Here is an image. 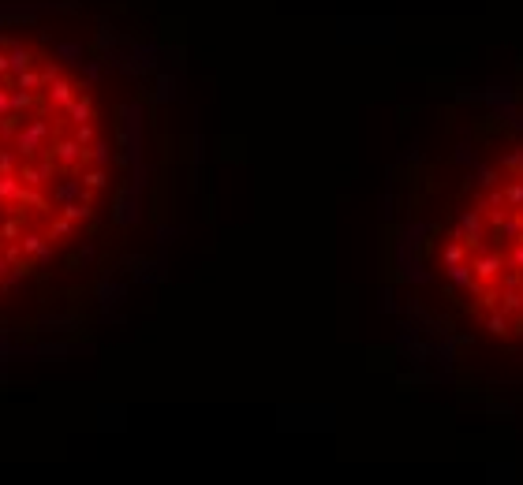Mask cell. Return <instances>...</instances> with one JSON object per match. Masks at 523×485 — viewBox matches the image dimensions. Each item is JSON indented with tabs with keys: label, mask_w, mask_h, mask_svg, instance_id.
<instances>
[{
	"label": "cell",
	"mask_w": 523,
	"mask_h": 485,
	"mask_svg": "<svg viewBox=\"0 0 523 485\" xmlns=\"http://www.w3.org/2000/svg\"><path fill=\"white\" fill-rule=\"evenodd\" d=\"M60 217H67L71 224H79V220H90V217H93V202H87V198L67 202V206H60Z\"/></svg>",
	"instance_id": "cell-8"
},
{
	"label": "cell",
	"mask_w": 523,
	"mask_h": 485,
	"mask_svg": "<svg viewBox=\"0 0 523 485\" xmlns=\"http://www.w3.org/2000/svg\"><path fill=\"white\" fill-rule=\"evenodd\" d=\"M71 139L75 142H79V146H93V142H98V131H93V123H79V127H75V134H71Z\"/></svg>",
	"instance_id": "cell-18"
},
{
	"label": "cell",
	"mask_w": 523,
	"mask_h": 485,
	"mask_svg": "<svg viewBox=\"0 0 523 485\" xmlns=\"http://www.w3.org/2000/svg\"><path fill=\"white\" fill-rule=\"evenodd\" d=\"M19 246H23V254H27L30 261H38V265H45V261L53 258V243H49V235L30 232V228L19 235Z\"/></svg>",
	"instance_id": "cell-4"
},
{
	"label": "cell",
	"mask_w": 523,
	"mask_h": 485,
	"mask_svg": "<svg viewBox=\"0 0 523 485\" xmlns=\"http://www.w3.org/2000/svg\"><path fill=\"white\" fill-rule=\"evenodd\" d=\"M53 79H60V64H56V60H45V64H41V82L49 86Z\"/></svg>",
	"instance_id": "cell-23"
},
{
	"label": "cell",
	"mask_w": 523,
	"mask_h": 485,
	"mask_svg": "<svg viewBox=\"0 0 523 485\" xmlns=\"http://www.w3.org/2000/svg\"><path fill=\"white\" fill-rule=\"evenodd\" d=\"M87 198L93 202V191L82 187V180L75 176V180H53V191H49V202H56V206H67V202H79Z\"/></svg>",
	"instance_id": "cell-3"
},
{
	"label": "cell",
	"mask_w": 523,
	"mask_h": 485,
	"mask_svg": "<svg viewBox=\"0 0 523 485\" xmlns=\"http://www.w3.org/2000/svg\"><path fill=\"white\" fill-rule=\"evenodd\" d=\"M449 280L460 284V287H475V292H478V284H482V280H475L471 265H464V261H460V265H449Z\"/></svg>",
	"instance_id": "cell-12"
},
{
	"label": "cell",
	"mask_w": 523,
	"mask_h": 485,
	"mask_svg": "<svg viewBox=\"0 0 523 485\" xmlns=\"http://www.w3.org/2000/svg\"><path fill=\"white\" fill-rule=\"evenodd\" d=\"M460 261H464V246L449 243V246H445V265H460Z\"/></svg>",
	"instance_id": "cell-22"
},
{
	"label": "cell",
	"mask_w": 523,
	"mask_h": 485,
	"mask_svg": "<svg viewBox=\"0 0 523 485\" xmlns=\"http://www.w3.org/2000/svg\"><path fill=\"white\" fill-rule=\"evenodd\" d=\"M23 191V180L15 172H8V176H0V206L4 202H15V194Z\"/></svg>",
	"instance_id": "cell-13"
},
{
	"label": "cell",
	"mask_w": 523,
	"mask_h": 485,
	"mask_svg": "<svg viewBox=\"0 0 523 485\" xmlns=\"http://www.w3.org/2000/svg\"><path fill=\"white\" fill-rule=\"evenodd\" d=\"M0 146H4V131H0Z\"/></svg>",
	"instance_id": "cell-29"
},
{
	"label": "cell",
	"mask_w": 523,
	"mask_h": 485,
	"mask_svg": "<svg viewBox=\"0 0 523 485\" xmlns=\"http://www.w3.org/2000/svg\"><path fill=\"white\" fill-rule=\"evenodd\" d=\"M486 329H490L493 336H501V333H509V314H501V310H493L490 318H486Z\"/></svg>",
	"instance_id": "cell-19"
},
{
	"label": "cell",
	"mask_w": 523,
	"mask_h": 485,
	"mask_svg": "<svg viewBox=\"0 0 523 485\" xmlns=\"http://www.w3.org/2000/svg\"><path fill=\"white\" fill-rule=\"evenodd\" d=\"M19 165H23V157L15 153L12 146H0V176H8V172H19Z\"/></svg>",
	"instance_id": "cell-17"
},
{
	"label": "cell",
	"mask_w": 523,
	"mask_h": 485,
	"mask_svg": "<svg viewBox=\"0 0 523 485\" xmlns=\"http://www.w3.org/2000/svg\"><path fill=\"white\" fill-rule=\"evenodd\" d=\"M41 93H30V90H12V116H19L23 123L34 116V108H38Z\"/></svg>",
	"instance_id": "cell-6"
},
{
	"label": "cell",
	"mask_w": 523,
	"mask_h": 485,
	"mask_svg": "<svg viewBox=\"0 0 523 485\" xmlns=\"http://www.w3.org/2000/svg\"><path fill=\"white\" fill-rule=\"evenodd\" d=\"M471 273H475V280H493L497 273H501V258L497 254H490V258H475V265H471Z\"/></svg>",
	"instance_id": "cell-9"
},
{
	"label": "cell",
	"mask_w": 523,
	"mask_h": 485,
	"mask_svg": "<svg viewBox=\"0 0 523 485\" xmlns=\"http://www.w3.org/2000/svg\"><path fill=\"white\" fill-rule=\"evenodd\" d=\"M504 168H509V172H516V176H523V153H509V157L501 161Z\"/></svg>",
	"instance_id": "cell-25"
},
{
	"label": "cell",
	"mask_w": 523,
	"mask_h": 485,
	"mask_svg": "<svg viewBox=\"0 0 523 485\" xmlns=\"http://www.w3.org/2000/svg\"><path fill=\"white\" fill-rule=\"evenodd\" d=\"M87 161H90L93 168H105L109 161H113V150H109V142H101V139L93 142V146L87 150Z\"/></svg>",
	"instance_id": "cell-15"
},
{
	"label": "cell",
	"mask_w": 523,
	"mask_h": 485,
	"mask_svg": "<svg viewBox=\"0 0 523 485\" xmlns=\"http://www.w3.org/2000/svg\"><path fill=\"white\" fill-rule=\"evenodd\" d=\"M79 180H82L87 191H105V187H109V172H105V168H87Z\"/></svg>",
	"instance_id": "cell-14"
},
{
	"label": "cell",
	"mask_w": 523,
	"mask_h": 485,
	"mask_svg": "<svg viewBox=\"0 0 523 485\" xmlns=\"http://www.w3.org/2000/svg\"><path fill=\"white\" fill-rule=\"evenodd\" d=\"M12 90H30V93H41L45 90V82H41V71H19V75H12Z\"/></svg>",
	"instance_id": "cell-10"
},
{
	"label": "cell",
	"mask_w": 523,
	"mask_h": 485,
	"mask_svg": "<svg viewBox=\"0 0 523 485\" xmlns=\"http://www.w3.org/2000/svg\"><path fill=\"white\" fill-rule=\"evenodd\" d=\"M520 306H523V295L516 292V287H504V295L497 299V310H501V314H509V318H512V314H516Z\"/></svg>",
	"instance_id": "cell-16"
},
{
	"label": "cell",
	"mask_w": 523,
	"mask_h": 485,
	"mask_svg": "<svg viewBox=\"0 0 523 485\" xmlns=\"http://www.w3.org/2000/svg\"><path fill=\"white\" fill-rule=\"evenodd\" d=\"M504 202H509V206H523V183H509L504 187Z\"/></svg>",
	"instance_id": "cell-21"
},
{
	"label": "cell",
	"mask_w": 523,
	"mask_h": 485,
	"mask_svg": "<svg viewBox=\"0 0 523 485\" xmlns=\"http://www.w3.org/2000/svg\"><path fill=\"white\" fill-rule=\"evenodd\" d=\"M60 120L71 123V127L90 123V120H93V101H90V93H75V101L64 108V113H60Z\"/></svg>",
	"instance_id": "cell-5"
},
{
	"label": "cell",
	"mask_w": 523,
	"mask_h": 485,
	"mask_svg": "<svg viewBox=\"0 0 523 485\" xmlns=\"http://www.w3.org/2000/svg\"><path fill=\"white\" fill-rule=\"evenodd\" d=\"M4 116H12V90L0 82V120H4Z\"/></svg>",
	"instance_id": "cell-24"
},
{
	"label": "cell",
	"mask_w": 523,
	"mask_h": 485,
	"mask_svg": "<svg viewBox=\"0 0 523 485\" xmlns=\"http://www.w3.org/2000/svg\"><path fill=\"white\" fill-rule=\"evenodd\" d=\"M45 153L60 165V172H75L79 165H87V146H79L71 134H56V139L49 142Z\"/></svg>",
	"instance_id": "cell-1"
},
{
	"label": "cell",
	"mask_w": 523,
	"mask_h": 485,
	"mask_svg": "<svg viewBox=\"0 0 523 485\" xmlns=\"http://www.w3.org/2000/svg\"><path fill=\"white\" fill-rule=\"evenodd\" d=\"M460 232L467 235V243H471V246L482 243L486 228H482V220H478V213H464V217H460Z\"/></svg>",
	"instance_id": "cell-7"
},
{
	"label": "cell",
	"mask_w": 523,
	"mask_h": 485,
	"mask_svg": "<svg viewBox=\"0 0 523 485\" xmlns=\"http://www.w3.org/2000/svg\"><path fill=\"white\" fill-rule=\"evenodd\" d=\"M12 269H15V261L8 258L4 250H0V284H4V280H8V273H12Z\"/></svg>",
	"instance_id": "cell-27"
},
{
	"label": "cell",
	"mask_w": 523,
	"mask_h": 485,
	"mask_svg": "<svg viewBox=\"0 0 523 485\" xmlns=\"http://www.w3.org/2000/svg\"><path fill=\"white\" fill-rule=\"evenodd\" d=\"M509 265H512V269H523V243H516V250H512Z\"/></svg>",
	"instance_id": "cell-28"
},
{
	"label": "cell",
	"mask_w": 523,
	"mask_h": 485,
	"mask_svg": "<svg viewBox=\"0 0 523 485\" xmlns=\"http://www.w3.org/2000/svg\"><path fill=\"white\" fill-rule=\"evenodd\" d=\"M71 232H75L71 220H67V217H56L53 224H49V232H45V235H49V239H60V235H71Z\"/></svg>",
	"instance_id": "cell-20"
},
{
	"label": "cell",
	"mask_w": 523,
	"mask_h": 485,
	"mask_svg": "<svg viewBox=\"0 0 523 485\" xmlns=\"http://www.w3.org/2000/svg\"><path fill=\"white\" fill-rule=\"evenodd\" d=\"M478 183H482V187H493V183H497V168H478Z\"/></svg>",
	"instance_id": "cell-26"
},
{
	"label": "cell",
	"mask_w": 523,
	"mask_h": 485,
	"mask_svg": "<svg viewBox=\"0 0 523 485\" xmlns=\"http://www.w3.org/2000/svg\"><path fill=\"white\" fill-rule=\"evenodd\" d=\"M8 60H12V75H19V71H30L34 67V53L27 45H12L8 49Z\"/></svg>",
	"instance_id": "cell-11"
},
{
	"label": "cell",
	"mask_w": 523,
	"mask_h": 485,
	"mask_svg": "<svg viewBox=\"0 0 523 485\" xmlns=\"http://www.w3.org/2000/svg\"><path fill=\"white\" fill-rule=\"evenodd\" d=\"M71 101H75V82L64 79V75L53 79L45 90H41V105H45V113H56V116H60L67 105H71Z\"/></svg>",
	"instance_id": "cell-2"
}]
</instances>
